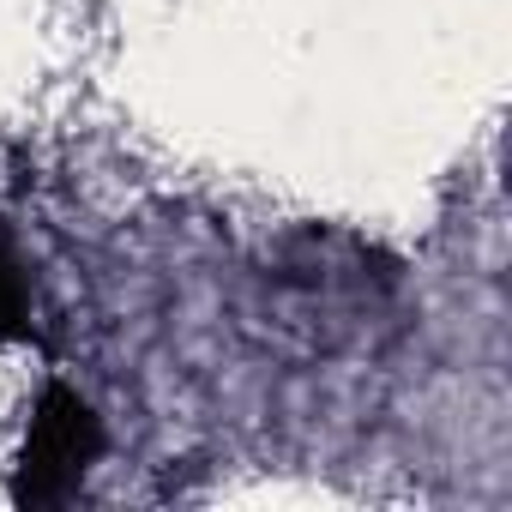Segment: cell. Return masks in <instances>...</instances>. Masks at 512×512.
Listing matches in <instances>:
<instances>
[{"instance_id": "cell-1", "label": "cell", "mask_w": 512, "mask_h": 512, "mask_svg": "<svg viewBox=\"0 0 512 512\" xmlns=\"http://www.w3.org/2000/svg\"><path fill=\"white\" fill-rule=\"evenodd\" d=\"M103 452V428L91 416V404L67 386H49L31 434H25V458H19V500H61L85 482L91 458Z\"/></svg>"}, {"instance_id": "cell-2", "label": "cell", "mask_w": 512, "mask_h": 512, "mask_svg": "<svg viewBox=\"0 0 512 512\" xmlns=\"http://www.w3.org/2000/svg\"><path fill=\"white\" fill-rule=\"evenodd\" d=\"M25 314H31V290H25V272L13 260L7 235H0V338H13L25 326Z\"/></svg>"}]
</instances>
